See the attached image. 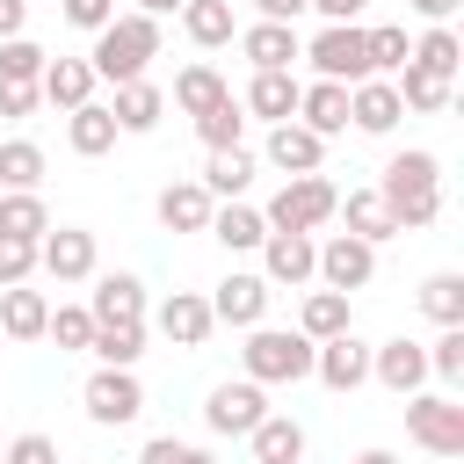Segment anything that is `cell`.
I'll return each instance as SVG.
<instances>
[{
  "label": "cell",
  "instance_id": "1",
  "mask_svg": "<svg viewBox=\"0 0 464 464\" xmlns=\"http://www.w3.org/2000/svg\"><path fill=\"white\" fill-rule=\"evenodd\" d=\"M377 203L392 210V225L399 232H420V225H435L442 218V160L435 152H392L384 160V181H377Z\"/></svg>",
  "mask_w": 464,
  "mask_h": 464
},
{
  "label": "cell",
  "instance_id": "2",
  "mask_svg": "<svg viewBox=\"0 0 464 464\" xmlns=\"http://www.w3.org/2000/svg\"><path fill=\"white\" fill-rule=\"evenodd\" d=\"M152 58H160V22H152V14H116L109 29H94V51H87L94 80H109V87L145 80Z\"/></svg>",
  "mask_w": 464,
  "mask_h": 464
},
{
  "label": "cell",
  "instance_id": "3",
  "mask_svg": "<svg viewBox=\"0 0 464 464\" xmlns=\"http://www.w3.org/2000/svg\"><path fill=\"white\" fill-rule=\"evenodd\" d=\"M312 348L319 341H304V334H290V326H246V348H239V370L268 392V384H297V377H312Z\"/></svg>",
  "mask_w": 464,
  "mask_h": 464
},
{
  "label": "cell",
  "instance_id": "4",
  "mask_svg": "<svg viewBox=\"0 0 464 464\" xmlns=\"http://www.w3.org/2000/svg\"><path fill=\"white\" fill-rule=\"evenodd\" d=\"M334 203H341V188H334L326 174H290V181L268 196L261 225H268V232H319V225L334 218Z\"/></svg>",
  "mask_w": 464,
  "mask_h": 464
},
{
  "label": "cell",
  "instance_id": "5",
  "mask_svg": "<svg viewBox=\"0 0 464 464\" xmlns=\"http://www.w3.org/2000/svg\"><path fill=\"white\" fill-rule=\"evenodd\" d=\"M304 58H312V72L334 80V87H362V80H370V44H362L355 22H326V29L304 44Z\"/></svg>",
  "mask_w": 464,
  "mask_h": 464
},
{
  "label": "cell",
  "instance_id": "6",
  "mask_svg": "<svg viewBox=\"0 0 464 464\" xmlns=\"http://www.w3.org/2000/svg\"><path fill=\"white\" fill-rule=\"evenodd\" d=\"M406 435L428 457H464V406L450 392H413L406 399Z\"/></svg>",
  "mask_w": 464,
  "mask_h": 464
},
{
  "label": "cell",
  "instance_id": "7",
  "mask_svg": "<svg viewBox=\"0 0 464 464\" xmlns=\"http://www.w3.org/2000/svg\"><path fill=\"white\" fill-rule=\"evenodd\" d=\"M261 420H268V392H261L254 377L210 384V399H203V428H210V435H254Z\"/></svg>",
  "mask_w": 464,
  "mask_h": 464
},
{
  "label": "cell",
  "instance_id": "8",
  "mask_svg": "<svg viewBox=\"0 0 464 464\" xmlns=\"http://www.w3.org/2000/svg\"><path fill=\"white\" fill-rule=\"evenodd\" d=\"M80 399H87V420H102V428H130V420L145 413V384H138V370H94Z\"/></svg>",
  "mask_w": 464,
  "mask_h": 464
},
{
  "label": "cell",
  "instance_id": "9",
  "mask_svg": "<svg viewBox=\"0 0 464 464\" xmlns=\"http://www.w3.org/2000/svg\"><path fill=\"white\" fill-rule=\"evenodd\" d=\"M36 268L58 276V283H87L94 276V232L87 225H51L36 239Z\"/></svg>",
  "mask_w": 464,
  "mask_h": 464
},
{
  "label": "cell",
  "instance_id": "10",
  "mask_svg": "<svg viewBox=\"0 0 464 464\" xmlns=\"http://www.w3.org/2000/svg\"><path fill=\"white\" fill-rule=\"evenodd\" d=\"M312 268H319V239L312 232H268L261 239V283L276 290V283H312Z\"/></svg>",
  "mask_w": 464,
  "mask_h": 464
},
{
  "label": "cell",
  "instance_id": "11",
  "mask_svg": "<svg viewBox=\"0 0 464 464\" xmlns=\"http://www.w3.org/2000/svg\"><path fill=\"white\" fill-rule=\"evenodd\" d=\"M326 290H362L370 276H377V246H362V239H348V232H334V239H319V268H312Z\"/></svg>",
  "mask_w": 464,
  "mask_h": 464
},
{
  "label": "cell",
  "instance_id": "12",
  "mask_svg": "<svg viewBox=\"0 0 464 464\" xmlns=\"http://www.w3.org/2000/svg\"><path fill=\"white\" fill-rule=\"evenodd\" d=\"M268 297H276V290H268L261 276L232 268V276H225L203 304H210V319H218V326H261V319H268Z\"/></svg>",
  "mask_w": 464,
  "mask_h": 464
},
{
  "label": "cell",
  "instance_id": "13",
  "mask_svg": "<svg viewBox=\"0 0 464 464\" xmlns=\"http://www.w3.org/2000/svg\"><path fill=\"white\" fill-rule=\"evenodd\" d=\"M312 377H319L326 392H355V384H370V341H355V334L319 341V348H312Z\"/></svg>",
  "mask_w": 464,
  "mask_h": 464
},
{
  "label": "cell",
  "instance_id": "14",
  "mask_svg": "<svg viewBox=\"0 0 464 464\" xmlns=\"http://www.w3.org/2000/svg\"><path fill=\"white\" fill-rule=\"evenodd\" d=\"M152 326H160V334H167L174 348H203L218 319H210V304H203L196 290H167V297L152 304Z\"/></svg>",
  "mask_w": 464,
  "mask_h": 464
},
{
  "label": "cell",
  "instance_id": "15",
  "mask_svg": "<svg viewBox=\"0 0 464 464\" xmlns=\"http://www.w3.org/2000/svg\"><path fill=\"white\" fill-rule=\"evenodd\" d=\"M370 377L384 384V392H399V399H413L420 384H428V348L420 341H384V348H370Z\"/></svg>",
  "mask_w": 464,
  "mask_h": 464
},
{
  "label": "cell",
  "instance_id": "16",
  "mask_svg": "<svg viewBox=\"0 0 464 464\" xmlns=\"http://www.w3.org/2000/svg\"><path fill=\"white\" fill-rule=\"evenodd\" d=\"M239 51H246L254 72H290V65L304 58V44H297L290 22H254V29H239Z\"/></svg>",
  "mask_w": 464,
  "mask_h": 464
},
{
  "label": "cell",
  "instance_id": "17",
  "mask_svg": "<svg viewBox=\"0 0 464 464\" xmlns=\"http://www.w3.org/2000/svg\"><path fill=\"white\" fill-rule=\"evenodd\" d=\"M94 87H102V80H94V65H87V58H51V65H44V80H36V94H44L51 109H65V116H72V109H87V102H94Z\"/></svg>",
  "mask_w": 464,
  "mask_h": 464
},
{
  "label": "cell",
  "instance_id": "18",
  "mask_svg": "<svg viewBox=\"0 0 464 464\" xmlns=\"http://www.w3.org/2000/svg\"><path fill=\"white\" fill-rule=\"evenodd\" d=\"M290 123H304L312 138H341V130H348V87L312 80V87L297 94V116H290Z\"/></svg>",
  "mask_w": 464,
  "mask_h": 464
},
{
  "label": "cell",
  "instance_id": "19",
  "mask_svg": "<svg viewBox=\"0 0 464 464\" xmlns=\"http://www.w3.org/2000/svg\"><path fill=\"white\" fill-rule=\"evenodd\" d=\"M319 160H326V138H312L304 123H268V167H283V181L319 174Z\"/></svg>",
  "mask_w": 464,
  "mask_h": 464
},
{
  "label": "cell",
  "instance_id": "20",
  "mask_svg": "<svg viewBox=\"0 0 464 464\" xmlns=\"http://www.w3.org/2000/svg\"><path fill=\"white\" fill-rule=\"evenodd\" d=\"M152 210H160V225H167V232H210V210H218V203H210V188H203V181H167Z\"/></svg>",
  "mask_w": 464,
  "mask_h": 464
},
{
  "label": "cell",
  "instance_id": "21",
  "mask_svg": "<svg viewBox=\"0 0 464 464\" xmlns=\"http://www.w3.org/2000/svg\"><path fill=\"white\" fill-rule=\"evenodd\" d=\"M334 218L348 225V239H362V246H384L399 225H392V210L377 203V188H348L341 203H334Z\"/></svg>",
  "mask_w": 464,
  "mask_h": 464
},
{
  "label": "cell",
  "instance_id": "22",
  "mask_svg": "<svg viewBox=\"0 0 464 464\" xmlns=\"http://www.w3.org/2000/svg\"><path fill=\"white\" fill-rule=\"evenodd\" d=\"M44 326H51V297L44 290H29V283L0 290V334L7 341H44Z\"/></svg>",
  "mask_w": 464,
  "mask_h": 464
},
{
  "label": "cell",
  "instance_id": "23",
  "mask_svg": "<svg viewBox=\"0 0 464 464\" xmlns=\"http://www.w3.org/2000/svg\"><path fill=\"white\" fill-rule=\"evenodd\" d=\"M109 116H116V130H130V138H145V130H160V116H167V94H160L152 80H130V87H116V102H109Z\"/></svg>",
  "mask_w": 464,
  "mask_h": 464
},
{
  "label": "cell",
  "instance_id": "24",
  "mask_svg": "<svg viewBox=\"0 0 464 464\" xmlns=\"http://www.w3.org/2000/svg\"><path fill=\"white\" fill-rule=\"evenodd\" d=\"M406 109H399V94H392V80H362V87H348V123L355 130H370V138H384L392 123H399Z\"/></svg>",
  "mask_w": 464,
  "mask_h": 464
},
{
  "label": "cell",
  "instance_id": "25",
  "mask_svg": "<svg viewBox=\"0 0 464 464\" xmlns=\"http://www.w3.org/2000/svg\"><path fill=\"white\" fill-rule=\"evenodd\" d=\"M87 312H94V326H109V319H145V283L138 276H94V297H87Z\"/></svg>",
  "mask_w": 464,
  "mask_h": 464
},
{
  "label": "cell",
  "instance_id": "26",
  "mask_svg": "<svg viewBox=\"0 0 464 464\" xmlns=\"http://www.w3.org/2000/svg\"><path fill=\"white\" fill-rule=\"evenodd\" d=\"M218 102H232V87H225L218 65H181V72H174V109H181V116H210Z\"/></svg>",
  "mask_w": 464,
  "mask_h": 464
},
{
  "label": "cell",
  "instance_id": "27",
  "mask_svg": "<svg viewBox=\"0 0 464 464\" xmlns=\"http://www.w3.org/2000/svg\"><path fill=\"white\" fill-rule=\"evenodd\" d=\"M297 94H304V80H297V72H254L246 109H254L261 123H290V116H297Z\"/></svg>",
  "mask_w": 464,
  "mask_h": 464
},
{
  "label": "cell",
  "instance_id": "28",
  "mask_svg": "<svg viewBox=\"0 0 464 464\" xmlns=\"http://www.w3.org/2000/svg\"><path fill=\"white\" fill-rule=\"evenodd\" d=\"M116 138H123V130H116V116H109V102H87V109L65 116V145H72L80 160H102Z\"/></svg>",
  "mask_w": 464,
  "mask_h": 464
},
{
  "label": "cell",
  "instance_id": "29",
  "mask_svg": "<svg viewBox=\"0 0 464 464\" xmlns=\"http://www.w3.org/2000/svg\"><path fill=\"white\" fill-rule=\"evenodd\" d=\"M210 239H218L225 254H254V246L268 239V225H261L254 203H218V210H210Z\"/></svg>",
  "mask_w": 464,
  "mask_h": 464
},
{
  "label": "cell",
  "instance_id": "30",
  "mask_svg": "<svg viewBox=\"0 0 464 464\" xmlns=\"http://www.w3.org/2000/svg\"><path fill=\"white\" fill-rule=\"evenodd\" d=\"M297 334H304V341L355 334V312H348V297H341V290H312V297H304V312H297Z\"/></svg>",
  "mask_w": 464,
  "mask_h": 464
},
{
  "label": "cell",
  "instance_id": "31",
  "mask_svg": "<svg viewBox=\"0 0 464 464\" xmlns=\"http://www.w3.org/2000/svg\"><path fill=\"white\" fill-rule=\"evenodd\" d=\"M87 348L102 355V370H138V355H145V319H109V326H94Z\"/></svg>",
  "mask_w": 464,
  "mask_h": 464
},
{
  "label": "cell",
  "instance_id": "32",
  "mask_svg": "<svg viewBox=\"0 0 464 464\" xmlns=\"http://www.w3.org/2000/svg\"><path fill=\"white\" fill-rule=\"evenodd\" d=\"M246 442H254V464H297V457H304V420L268 413V420H261Z\"/></svg>",
  "mask_w": 464,
  "mask_h": 464
},
{
  "label": "cell",
  "instance_id": "33",
  "mask_svg": "<svg viewBox=\"0 0 464 464\" xmlns=\"http://www.w3.org/2000/svg\"><path fill=\"white\" fill-rule=\"evenodd\" d=\"M44 232H51L44 196H36V188H7V196H0V239H29V246H36Z\"/></svg>",
  "mask_w": 464,
  "mask_h": 464
},
{
  "label": "cell",
  "instance_id": "34",
  "mask_svg": "<svg viewBox=\"0 0 464 464\" xmlns=\"http://www.w3.org/2000/svg\"><path fill=\"white\" fill-rule=\"evenodd\" d=\"M246 181H254V152H246V145H232V152H210V167H203V188H210V203H239V196H246Z\"/></svg>",
  "mask_w": 464,
  "mask_h": 464
},
{
  "label": "cell",
  "instance_id": "35",
  "mask_svg": "<svg viewBox=\"0 0 464 464\" xmlns=\"http://www.w3.org/2000/svg\"><path fill=\"white\" fill-rule=\"evenodd\" d=\"M181 29H188V44H203V51H218V44L239 36L232 0H188V7H181Z\"/></svg>",
  "mask_w": 464,
  "mask_h": 464
},
{
  "label": "cell",
  "instance_id": "36",
  "mask_svg": "<svg viewBox=\"0 0 464 464\" xmlns=\"http://www.w3.org/2000/svg\"><path fill=\"white\" fill-rule=\"evenodd\" d=\"M392 94H399V109H420V116H442V109H450V80H435V72H420V65H399Z\"/></svg>",
  "mask_w": 464,
  "mask_h": 464
},
{
  "label": "cell",
  "instance_id": "37",
  "mask_svg": "<svg viewBox=\"0 0 464 464\" xmlns=\"http://www.w3.org/2000/svg\"><path fill=\"white\" fill-rule=\"evenodd\" d=\"M420 312H428L435 326H464V276H457V268H435V276L420 283Z\"/></svg>",
  "mask_w": 464,
  "mask_h": 464
},
{
  "label": "cell",
  "instance_id": "38",
  "mask_svg": "<svg viewBox=\"0 0 464 464\" xmlns=\"http://www.w3.org/2000/svg\"><path fill=\"white\" fill-rule=\"evenodd\" d=\"M406 65H420V72H435V80H457V65H464L457 29H428V36L413 44V58H406Z\"/></svg>",
  "mask_w": 464,
  "mask_h": 464
},
{
  "label": "cell",
  "instance_id": "39",
  "mask_svg": "<svg viewBox=\"0 0 464 464\" xmlns=\"http://www.w3.org/2000/svg\"><path fill=\"white\" fill-rule=\"evenodd\" d=\"M44 181V145L36 138H7L0 145V188H36Z\"/></svg>",
  "mask_w": 464,
  "mask_h": 464
},
{
  "label": "cell",
  "instance_id": "40",
  "mask_svg": "<svg viewBox=\"0 0 464 464\" xmlns=\"http://www.w3.org/2000/svg\"><path fill=\"white\" fill-rule=\"evenodd\" d=\"M362 44H370V80H377V72H399V65L413 58V44H406V29H399V22L362 29Z\"/></svg>",
  "mask_w": 464,
  "mask_h": 464
},
{
  "label": "cell",
  "instance_id": "41",
  "mask_svg": "<svg viewBox=\"0 0 464 464\" xmlns=\"http://www.w3.org/2000/svg\"><path fill=\"white\" fill-rule=\"evenodd\" d=\"M196 138H203L210 152H232V145L246 138V109H239V102H218L210 116H196Z\"/></svg>",
  "mask_w": 464,
  "mask_h": 464
},
{
  "label": "cell",
  "instance_id": "42",
  "mask_svg": "<svg viewBox=\"0 0 464 464\" xmlns=\"http://www.w3.org/2000/svg\"><path fill=\"white\" fill-rule=\"evenodd\" d=\"M44 65H51V51H44V44H29V36H7V44H0V80L36 87V80H44Z\"/></svg>",
  "mask_w": 464,
  "mask_h": 464
},
{
  "label": "cell",
  "instance_id": "43",
  "mask_svg": "<svg viewBox=\"0 0 464 464\" xmlns=\"http://www.w3.org/2000/svg\"><path fill=\"white\" fill-rule=\"evenodd\" d=\"M58 348H87L94 341V312L87 304H51V326H44Z\"/></svg>",
  "mask_w": 464,
  "mask_h": 464
},
{
  "label": "cell",
  "instance_id": "44",
  "mask_svg": "<svg viewBox=\"0 0 464 464\" xmlns=\"http://www.w3.org/2000/svg\"><path fill=\"white\" fill-rule=\"evenodd\" d=\"M428 377H442V384L464 377V326H442V341L428 348Z\"/></svg>",
  "mask_w": 464,
  "mask_h": 464
},
{
  "label": "cell",
  "instance_id": "45",
  "mask_svg": "<svg viewBox=\"0 0 464 464\" xmlns=\"http://www.w3.org/2000/svg\"><path fill=\"white\" fill-rule=\"evenodd\" d=\"M29 276H36V246L29 239H0V290H14Z\"/></svg>",
  "mask_w": 464,
  "mask_h": 464
},
{
  "label": "cell",
  "instance_id": "46",
  "mask_svg": "<svg viewBox=\"0 0 464 464\" xmlns=\"http://www.w3.org/2000/svg\"><path fill=\"white\" fill-rule=\"evenodd\" d=\"M58 14H65L72 29H87V36H94V29H109V22H116V0H58Z\"/></svg>",
  "mask_w": 464,
  "mask_h": 464
},
{
  "label": "cell",
  "instance_id": "47",
  "mask_svg": "<svg viewBox=\"0 0 464 464\" xmlns=\"http://www.w3.org/2000/svg\"><path fill=\"white\" fill-rule=\"evenodd\" d=\"M0 464H58V442H51V435H14V442L0 450Z\"/></svg>",
  "mask_w": 464,
  "mask_h": 464
},
{
  "label": "cell",
  "instance_id": "48",
  "mask_svg": "<svg viewBox=\"0 0 464 464\" xmlns=\"http://www.w3.org/2000/svg\"><path fill=\"white\" fill-rule=\"evenodd\" d=\"M36 102H44L36 87H22V80H0V116H7V123H22V116H36Z\"/></svg>",
  "mask_w": 464,
  "mask_h": 464
},
{
  "label": "cell",
  "instance_id": "49",
  "mask_svg": "<svg viewBox=\"0 0 464 464\" xmlns=\"http://www.w3.org/2000/svg\"><path fill=\"white\" fill-rule=\"evenodd\" d=\"M181 457H188V442H174V435H152L138 450V464H181Z\"/></svg>",
  "mask_w": 464,
  "mask_h": 464
},
{
  "label": "cell",
  "instance_id": "50",
  "mask_svg": "<svg viewBox=\"0 0 464 464\" xmlns=\"http://www.w3.org/2000/svg\"><path fill=\"white\" fill-rule=\"evenodd\" d=\"M406 7H413L428 29H450V14H457V0H406Z\"/></svg>",
  "mask_w": 464,
  "mask_h": 464
},
{
  "label": "cell",
  "instance_id": "51",
  "mask_svg": "<svg viewBox=\"0 0 464 464\" xmlns=\"http://www.w3.org/2000/svg\"><path fill=\"white\" fill-rule=\"evenodd\" d=\"M29 29V0H0V44Z\"/></svg>",
  "mask_w": 464,
  "mask_h": 464
},
{
  "label": "cell",
  "instance_id": "52",
  "mask_svg": "<svg viewBox=\"0 0 464 464\" xmlns=\"http://www.w3.org/2000/svg\"><path fill=\"white\" fill-rule=\"evenodd\" d=\"M254 7H261V22H290V29H297V14H304L312 0H254Z\"/></svg>",
  "mask_w": 464,
  "mask_h": 464
},
{
  "label": "cell",
  "instance_id": "53",
  "mask_svg": "<svg viewBox=\"0 0 464 464\" xmlns=\"http://www.w3.org/2000/svg\"><path fill=\"white\" fill-rule=\"evenodd\" d=\"M312 7H319L326 22H355V14H362V0H312Z\"/></svg>",
  "mask_w": 464,
  "mask_h": 464
},
{
  "label": "cell",
  "instance_id": "54",
  "mask_svg": "<svg viewBox=\"0 0 464 464\" xmlns=\"http://www.w3.org/2000/svg\"><path fill=\"white\" fill-rule=\"evenodd\" d=\"M181 7H188V0H138V14H152V22H160V14H181Z\"/></svg>",
  "mask_w": 464,
  "mask_h": 464
},
{
  "label": "cell",
  "instance_id": "55",
  "mask_svg": "<svg viewBox=\"0 0 464 464\" xmlns=\"http://www.w3.org/2000/svg\"><path fill=\"white\" fill-rule=\"evenodd\" d=\"M355 464H399V457H392V450H362Z\"/></svg>",
  "mask_w": 464,
  "mask_h": 464
},
{
  "label": "cell",
  "instance_id": "56",
  "mask_svg": "<svg viewBox=\"0 0 464 464\" xmlns=\"http://www.w3.org/2000/svg\"><path fill=\"white\" fill-rule=\"evenodd\" d=\"M181 464H218V457H210V450H188V457H181Z\"/></svg>",
  "mask_w": 464,
  "mask_h": 464
},
{
  "label": "cell",
  "instance_id": "57",
  "mask_svg": "<svg viewBox=\"0 0 464 464\" xmlns=\"http://www.w3.org/2000/svg\"><path fill=\"white\" fill-rule=\"evenodd\" d=\"M58 464H65V457H58Z\"/></svg>",
  "mask_w": 464,
  "mask_h": 464
},
{
  "label": "cell",
  "instance_id": "58",
  "mask_svg": "<svg viewBox=\"0 0 464 464\" xmlns=\"http://www.w3.org/2000/svg\"><path fill=\"white\" fill-rule=\"evenodd\" d=\"M0 450H7V442H0Z\"/></svg>",
  "mask_w": 464,
  "mask_h": 464
}]
</instances>
